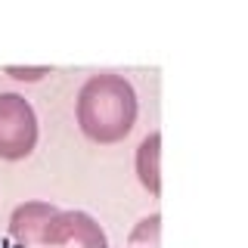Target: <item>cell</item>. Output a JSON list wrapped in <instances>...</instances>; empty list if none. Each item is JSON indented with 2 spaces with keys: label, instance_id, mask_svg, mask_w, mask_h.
Instances as JSON below:
<instances>
[{
  "label": "cell",
  "instance_id": "277c9868",
  "mask_svg": "<svg viewBox=\"0 0 248 248\" xmlns=\"http://www.w3.org/2000/svg\"><path fill=\"white\" fill-rule=\"evenodd\" d=\"M134 168H137V180L143 183V189L158 199L161 196V134L158 130H152L137 146Z\"/></svg>",
  "mask_w": 248,
  "mask_h": 248
},
{
  "label": "cell",
  "instance_id": "8992f818",
  "mask_svg": "<svg viewBox=\"0 0 248 248\" xmlns=\"http://www.w3.org/2000/svg\"><path fill=\"white\" fill-rule=\"evenodd\" d=\"M6 75L16 78V81H41L44 75H50V68H46V65H41V68H16V65H10Z\"/></svg>",
  "mask_w": 248,
  "mask_h": 248
},
{
  "label": "cell",
  "instance_id": "7a4b0ae2",
  "mask_svg": "<svg viewBox=\"0 0 248 248\" xmlns=\"http://www.w3.org/2000/svg\"><path fill=\"white\" fill-rule=\"evenodd\" d=\"M140 115V99L134 84L124 75L99 72L90 75L78 90L75 118L81 134L99 146H115L130 137Z\"/></svg>",
  "mask_w": 248,
  "mask_h": 248
},
{
  "label": "cell",
  "instance_id": "3957f363",
  "mask_svg": "<svg viewBox=\"0 0 248 248\" xmlns=\"http://www.w3.org/2000/svg\"><path fill=\"white\" fill-rule=\"evenodd\" d=\"M37 115L19 93H0V158L22 161L37 146Z\"/></svg>",
  "mask_w": 248,
  "mask_h": 248
},
{
  "label": "cell",
  "instance_id": "6da1fadb",
  "mask_svg": "<svg viewBox=\"0 0 248 248\" xmlns=\"http://www.w3.org/2000/svg\"><path fill=\"white\" fill-rule=\"evenodd\" d=\"M10 239L16 248H108L99 220L78 208L50 202H22L10 214Z\"/></svg>",
  "mask_w": 248,
  "mask_h": 248
},
{
  "label": "cell",
  "instance_id": "5b68a950",
  "mask_svg": "<svg viewBox=\"0 0 248 248\" xmlns=\"http://www.w3.org/2000/svg\"><path fill=\"white\" fill-rule=\"evenodd\" d=\"M127 248H161V214L158 211L134 223V230L127 236Z\"/></svg>",
  "mask_w": 248,
  "mask_h": 248
}]
</instances>
